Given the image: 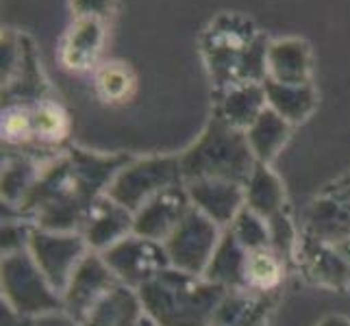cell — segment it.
Instances as JSON below:
<instances>
[{"label": "cell", "mask_w": 350, "mask_h": 326, "mask_svg": "<svg viewBox=\"0 0 350 326\" xmlns=\"http://www.w3.org/2000/svg\"><path fill=\"white\" fill-rule=\"evenodd\" d=\"M129 161L126 154L68 148L44 163L40 178L18 211L38 228L81 233L94 202L107 194V187Z\"/></svg>", "instance_id": "1"}, {"label": "cell", "mask_w": 350, "mask_h": 326, "mask_svg": "<svg viewBox=\"0 0 350 326\" xmlns=\"http://www.w3.org/2000/svg\"><path fill=\"white\" fill-rule=\"evenodd\" d=\"M200 55L215 94L241 83H263L268 79L270 42L248 16L222 11L200 33Z\"/></svg>", "instance_id": "2"}, {"label": "cell", "mask_w": 350, "mask_h": 326, "mask_svg": "<svg viewBox=\"0 0 350 326\" xmlns=\"http://www.w3.org/2000/svg\"><path fill=\"white\" fill-rule=\"evenodd\" d=\"M137 294L154 326H211L228 289L170 265Z\"/></svg>", "instance_id": "3"}, {"label": "cell", "mask_w": 350, "mask_h": 326, "mask_svg": "<svg viewBox=\"0 0 350 326\" xmlns=\"http://www.w3.org/2000/svg\"><path fill=\"white\" fill-rule=\"evenodd\" d=\"M178 159L185 183L196 178H222L244 185L259 163L248 146L246 133L228 124L218 111L211 113L198 139L180 152Z\"/></svg>", "instance_id": "4"}, {"label": "cell", "mask_w": 350, "mask_h": 326, "mask_svg": "<svg viewBox=\"0 0 350 326\" xmlns=\"http://www.w3.org/2000/svg\"><path fill=\"white\" fill-rule=\"evenodd\" d=\"M0 287L9 311L22 318H42L64 311V298L46 279L31 252L16 250L3 255Z\"/></svg>", "instance_id": "5"}, {"label": "cell", "mask_w": 350, "mask_h": 326, "mask_svg": "<svg viewBox=\"0 0 350 326\" xmlns=\"http://www.w3.org/2000/svg\"><path fill=\"white\" fill-rule=\"evenodd\" d=\"M178 185H185L178 157H144V159H131L116 174L105 196L122 204L131 213H137L161 191Z\"/></svg>", "instance_id": "6"}, {"label": "cell", "mask_w": 350, "mask_h": 326, "mask_svg": "<svg viewBox=\"0 0 350 326\" xmlns=\"http://www.w3.org/2000/svg\"><path fill=\"white\" fill-rule=\"evenodd\" d=\"M224 228L215 224L211 217L191 207L172 235L163 241L170 265L180 272L202 276L222 239Z\"/></svg>", "instance_id": "7"}, {"label": "cell", "mask_w": 350, "mask_h": 326, "mask_svg": "<svg viewBox=\"0 0 350 326\" xmlns=\"http://www.w3.org/2000/svg\"><path fill=\"white\" fill-rule=\"evenodd\" d=\"M27 250L62 298L72 274L92 252L81 233H57L38 226H33Z\"/></svg>", "instance_id": "8"}, {"label": "cell", "mask_w": 350, "mask_h": 326, "mask_svg": "<svg viewBox=\"0 0 350 326\" xmlns=\"http://www.w3.org/2000/svg\"><path fill=\"white\" fill-rule=\"evenodd\" d=\"M105 263L118 279L131 289H139L152 281L161 270L170 268V259L161 241H152L131 233L109 250L100 252Z\"/></svg>", "instance_id": "9"}, {"label": "cell", "mask_w": 350, "mask_h": 326, "mask_svg": "<svg viewBox=\"0 0 350 326\" xmlns=\"http://www.w3.org/2000/svg\"><path fill=\"white\" fill-rule=\"evenodd\" d=\"M294 268L300 276L316 287L331 292H350V261L344 257L340 246L324 244L303 233L296 250Z\"/></svg>", "instance_id": "10"}, {"label": "cell", "mask_w": 350, "mask_h": 326, "mask_svg": "<svg viewBox=\"0 0 350 326\" xmlns=\"http://www.w3.org/2000/svg\"><path fill=\"white\" fill-rule=\"evenodd\" d=\"M116 285L118 279L109 270V265L105 263L100 252H90L81 261L77 272L72 274L64 292V313L79 326L92 307Z\"/></svg>", "instance_id": "11"}, {"label": "cell", "mask_w": 350, "mask_h": 326, "mask_svg": "<svg viewBox=\"0 0 350 326\" xmlns=\"http://www.w3.org/2000/svg\"><path fill=\"white\" fill-rule=\"evenodd\" d=\"M303 233L324 244L340 246L350 239V189L329 185L307 207Z\"/></svg>", "instance_id": "12"}, {"label": "cell", "mask_w": 350, "mask_h": 326, "mask_svg": "<svg viewBox=\"0 0 350 326\" xmlns=\"http://www.w3.org/2000/svg\"><path fill=\"white\" fill-rule=\"evenodd\" d=\"M189 209H191V202H189L185 185L170 187L161 191L159 196H154L152 200H148L135 213L133 233L139 237L152 239V241H161L163 244Z\"/></svg>", "instance_id": "13"}, {"label": "cell", "mask_w": 350, "mask_h": 326, "mask_svg": "<svg viewBox=\"0 0 350 326\" xmlns=\"http://www.w3.org/2000/svg\"><path fill=\"white\" fill-rule=\"evenodd\" d=\"M191 207L222 226L228 228L244 209V185L222 178H196L185 183Z\"/></svg>", "instance_id": "14"}, {"label": "cell", "mask_w": 350, "mask_h": 326, "mask_svg": "<svg viewBox=\"0 0 350 326\" xmlns=\"http://www.w3.org/2000/svg\"><path fill=\"white\" fill-rule=\"evenodd\" d=\"M105 22L96 18H75L68 27L59 62L68 72H92L100 66V55L105 46Z\"/></svg>", "instance_id": "15"}, {"label": "cell", "mask_w": 350, "mask_h": 326, "mask_svg": "<svg viewBox=\"0 0 350 326\" xmlns=\"http://www.w3.org/2000/svg\"><path fill=\"white\" fill-rule=\"evenodd\" d=\"M133 222H135V213H131L109 196H103L94 202L81 235L85 237L92 252H105L133 233Z\"/></svg>", "instance_id": "16"}, {"label": "cell", "mask_w": 350, "mask_h": 326, "mask_svg": "<svg viewBox=\"0 0 350 326\" xmlns=\"http://www.w3.org/2000/svg\"><path fill=\"white\" fill-rule=\"evenodd\" d=\"M268 79L287 85L311 83V46L303 38L272 40L265 55Z\"/></svg>", "instance_id": "17"}, {"label": "cell", "mask_w": 350, "mask_h": 326, "mask_svg": "<svg viewBox=\"0 0 350 326\" xmlns=\"http://www.w3.org/2000/svg\"><path fill=\"white\" fill-rule=\"evenodd\" d=\"M144 320L146 311L137 289L118 283L92 307L79 326H139Z\"/></svg>", "instance_id": "18"}, {"label": "cell", "mask_w": 350, "mask_h": 326, "mask_svg": "<svg viewBox=\"0 0 350 326\" xmlns=\"http://www.w3.org/2000/svg\"><path fill=\"white\" fill-rule=\"evenodd\" d=\"M215 98L218 100L213 111H218L228 124L244 133L268 109L263 83H241L215 94Z\"/></svg>", "instance_id": "19"}, {"label": "cell", "mask_w": 350, "mask_h": 326, "mask_svg": "<svg viewBox=\"0 0 350 326\" xmlns=\"http://www.w3.org/2000/svg\"><path fill=\"white\" fill-rule=\"evenodd\" d=\"M246 257L248 250L239 244L235 235L224 228L222 239L204 270V279L220 285L228 292H248L246 289Z\"/></svg>", "instance_id": "20"}, {"label": "cell", "mask_w": 350, "mask_h": 326, "mask_svg": "<svg viewBox=\"0 0 350 326\" xmlns=\"http://www.w3.org/2000/svg\"><path fill=\"white\" fill-rule=\"evenodd\" d=\"M244 207L270 220L287 209V196L283 180L270 165L257 163L244 183Z\"/></svg>", "instance_id": "21"}, {"label": "cell", "mask_w": 350, "mask_h": 326, "mask_svg": "<svg viewBox=\"0 0 350 326\" xmlns=\"http://www.w3.org/2000/svg\"><path fill=\"white\" fill-rule=\"evenodd\" d=\"M263 87L268 107L274 109L281 118H285L292 126L305 122L318 107V94L311 83H307V85H287V83L265 79Z\"/></svg>", "instance_id": "22"}, {"label": "cell", "mask_w": 350, "mask_h": 326, "mask_svg": "<svg viewBox=\"0 0 350 326\" xmlns=\"http://www.w3.org/2000/svg\"><path fill=\"white\" fill-rule=\"evenodd\" d=\"M289 135H292V124L270 107L246 128V139L252 154L259 163L265 165H272V161L287 144Z\"/></svg>", "instance_id": "23"}, {"label": "cell", "mask_w": 350, "mask_h": 326, "mask_svg": "<svg viewBox=\"0 0 350 326\" xmlns=\"http://www.w3.org/2000/svg\"><path fill=\"white\" fill-rule=\"evenodd\" d=\"M289 265L272 246L250 250L246 257V289L257 296H272L281 289Z\"/></svg>", "instance_id": "24"}, {"label": "cell", "mask_w": 350, "mask_h": 326, "mask_svg": "<svg viewBox=\"0 0 350 326\" xmlns=\"http://www.w3.org/2000/svg\"><path fill=\"white\" fill-rule=\"evenodd\" d=\"M94 92L103 105L122 107L137 92V74L126 62H105L94 70Z\"/></svg>", "instance_id": "25"}, {"label": "cell", "mask_w": 350, "mask_h": 326, "mask_svg": "<svg viewBox=\"0 0 350 326\" xmlns=\"http://www.w3.org/2000/svg\"><path fill=\"white\" fill-rule=\"evenodd\" d=\"M33 131H35V144L46 148L62 146L70 137L72 120L66 107L53 98H42L33 103Z\"/></svg>", "instance_id": "26"}, {"label": "cell", "mask_w": 350, "mask_h": 326, "mask_svg": "<svg viewBox=\"0 0 350 326\" xmlns=\"http://www.w3.org/2000/svg\"><path fill=\"white\" fill-rule=\"evenodd\" d=\"M44 163H38L31 157H16L3 167V200L7 207H20L29 196L35 180L40 178Z\"/></svg>", "instance_id": "27"}, {"label": "cell", "mask_w": 350, "mask_h": 326, "mask_svg": "<svg viewBox=\"0 0 350 326\" xmlns=\"http://www.w3.org/2000/svg\"><path fill=\"white\" fill-rule=\"evenodd\" d=\"M3 141L9 146H27L35 141L33 131V107L29 103H11L3 111V122H0Z\"/></svg>", "instance_id": "28"}, {"label": "cell", "mask_w": 350, "mask_h": 326, "mask_svg": "<svg viewBox=\"0 0 350 326\" xmlns=\"http://www.w3.org/2000/svg\"><path fill=\"white\" fill-rule=\"evenodd\" d=\"M228 231L235 235V239L248 252L270 246V226H268V220L261 217V215H257L255 211L246 209V207L237 213V217L231 222V226H228Z\"/></svg>", "instance_id": "29"}, {"label": "cell", "mask_w": 350, "mask_h": 326, "mask_svg": "<svg viewBox=\"0 0 350 326\" xmlns=\"http://www.w3.org/2000/svg\"><path fill=\"white\" fill-rule=\"evenodd\" d=\"M270 226V246L279 252V255L289 263L294 265L296 259V250L300 244V237H303V228H298L289 209L281 211L279 215H274L268 220Z\"/></svg>", "instance_id": "30"}, {"label": "cell", "mask_w": 350, "mask_h": 326, "mask_svg": "<svg viewBox=\"0 0 350 326\" xmlns=\"http://www.w3.org/2000/svg\"><path fill=\"white\" fill-rule=\"evenodd\" d=\"M70 9L75 18H96L107 22L116 9V0H70Z\"/></svg>", "instance_id": "31"}, {"label": "cell", "mask_w": 350, "mask_h": 326, "mask_svg": "<svg viewBox=\"0 0 350 326\" xmlns=\"http://www.w3.org/2000/svg\"><path fill=\"white\" fill-rule=\"evenodd\" d=\"M274 300H276V294H272V296H265L263 298V303H261V307L252 313V316L248 318V320H244L241 324H237V326H268V316H270V311H272V307H274Z\"/></svg>", "instance_id": "32"}, {"label": "cell", "mask_w": 350, "mask_h": 326, "mask_svg": "<svg viewBox=\"0 0 350 326\" xmlns=\"http://www.w3.org/2000/svg\"><path fill=\"white\" fill-rule=\"evenodd\" d=\"M318 326H350V318H346V316H327L324 318Z\"/></svg>", "instance_id": "33"}, {"label": "cell", "mask_w": 350, "mask_h": 326, "mask_svg": "<svg viewBox=\"0 0 350 326\" xmlns=\"http://www.w3.org/2000/svg\"><path fill=\"white\" fill-rule=\"evenodd\" d=\"M333 185H337V187H344V189H350V172H346L342 178H337Z\"/></svg>", "instance_id": "34"}, {"label": "cell", "mask_w": 350, "mask_h": 326, "mask_svg": "<svg viewBox=\"0 0 350 326\" xmlns=\"http://www.w3.org/2000/svg\"><path fill=\"white\" fill-rule=\"evenodd\" d=\"M340 250L344 252V257L350 261V239H348V241H344V244H340Z\"/></svg>", "instance_id": "35"}, {"label": "cell", "mask_w": 350, "mask_h": 326, "mask_svg": "<svg viewBox=\"0 0 350 326\" xmlns=\"http://www.w3.org/2000/svg\"><path fill=\"white\" fill-rule=\"evenodd\" d=\"M139 326H154V324H152V322H150V320H148V318H146V320H144V322H142V324H139Z\"/></svg>", "instance_id": "36"}]
</instances>
